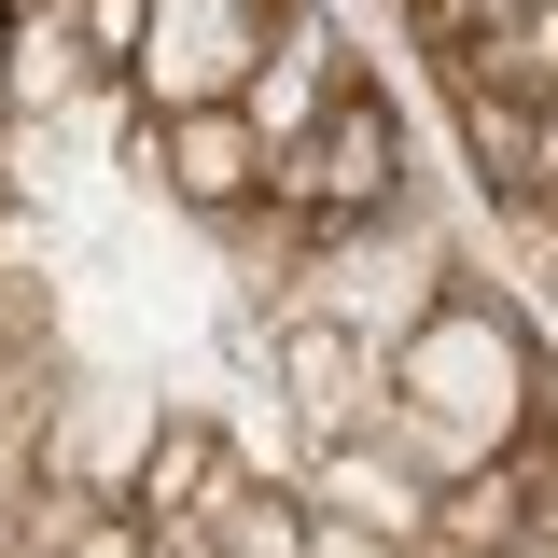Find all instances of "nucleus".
<instances>
[{"mask_svg": "<svg viewBox=\"0 0 558 558\" xmlns=\"http://www.w3.org/2000/svg\"><path fill=\"white\" fill-rule=\"evenodd\" d=\"M531 418H545V349L517 336V307H488L475 279H447L405 336H391V405H377V447H391V461H418V475L447 488V475H475V461H502Z\"/></svg>", "mask_w": 558, "mask_h": 558, "instance_id": "1", "label": "nucleus"}, {"mask_svg": "<svg viewBox=\"0 0 558 558\" xmlns=\"http://www.w3.org/2000/svg\"><path fill=\"white\" fill-rule=\"evenodd\" d=\"M405 182H418V140H405V112H391V84H377V70H349L336 98L279 140L266 209H252V223H279V238H293V266H307V252L349 238V223H391Z\"/></svg>", "mask_w": 558, "mask_h": 558, "instance_id": "2", "label": "nucleus"}, {"mask_svg": "<svg viewBox=\"0 0 558 558\" xmlns=\"http://www.w3.org/2000/svg\"><path fill=\"white\" fill-rule=\"evenodd\" d=\"M126 154L140 182H168V209H196V223H252L266 209V126L238 112V98H196V112H126Z\"/></svg>", "mask_w": 558, "mask_h": 558, "instance_id": "3", "label": "nucleus"}, {"mask_svg": "<svg viewBox=\"0 0 558 558\" xmlns=\"http://www.w3.org/2000/svg\"><path fill=\"white\" fill-rule=\"evenodd\" d=\"M279 0H154L140 14V57H126V98L140 112H196V98H238L252 57H266Z\"/></svg>", "mask_w": 558, "mask_h": 558, "instance_id": "4", "label": "nucleus"}, {"mask_svg": "<svg viewBox=\"0 0 558 558\" xmlns=\"http://www.w3.org/2000/svg\"><path fill=\"white\" fill-rule=\"evenodd\" d=\"M279 405L307 418V447H349V433H377L391 405V349L322 322V307H279Z\"/></svg>", "mask_w": 558, "mask_h": 558, "instance_id": "5", "label": "nucleus"}, {"mask_svg": "<svg viewBox=\"0 0 558 558\" xmlns=\"http://www.w3.org/2000/svg\"><path fill=\"white\" fill-rule=\"evenodd\" d=\"M349 28H336V0H279V28H266V57H252V84H238V112H252V126H266V154L293 126H307V112H322V98H336L349 84Z\"/></svg>", "mask_w": 558, "mask_h": 558, "instance_id": "6", "label": "nucleus"}, {"mask_svg": "<svg viewBox=\"0 0 558 558\" xmlns=\"http://www.w3.org/2000/svg\"><path fill=\"white\" fill-rule=\"evenodd\" d=\"M223 475H238V447H223L209 418H154L112 502H126L140 531H182V545H196V531H209V502H223Z\"/></svg>", "mask_w": 558, "mask_h": 558, "instance_id": "7", "label": "nucleus"}, {"mask_svg": "<svg viewBox=\"0 0 558 558\" xmlns=\"http://www.w3.org/2000/svg\"><path fill=\"white\" fill-rule=\"evenodd\" d=\"M447 112H461V168L488 209L531 196V154H545V84H502V70H447Z\"/></svg>", "mask_w": 558, "mask_h": 558, "instance_id": "8", "label": "nucleus"}, {"mask_svg": "<svg viewBox=\"0 0 558 558\" xmlns=\"http://www.w3.org/2000/svg\"><path fill=\"white\" fill-rule=\"evenodd\" d=\"M418 502H433V475H418V461H391L377 433H349V447H322V461H307V517H336V531L418 545Z\"/></svg>", "mask_w": 558, "mask_h": 558, "instance_id": "9", "label": "nucleus"}, {"mask_svg": "<svg viewBox=\"0 0 558 558\" xmlns=\"http://www.w3.org/2000/svg\"><path fill=\"white\" fill-rule=\"evenodd\" d=\"M14 28V126H57V112H84L112 70L84 57V28H70V0H14L0 14Z\"/></svg>", "mask_w": 558, "mask_h": 558, "instance_id": "10", "label": "nucleus"}, {"mask_svg": "<svg viewBox=\"0 0 558 558\" xmlns=\"http://www.w3.org/2000/svg\"><path fill=\"white\" fill-rule=\"evenodd\" d=\"M140 14H154V0H70V28H84V57L112 70V84H126V57H140Z\"/></svg>", "mask_w": 558, "mask_h": 558, "instance_id": "11", "label": "nucleus"}, {"mask_svg": "<svg viewBox=\"0 0 558 558\" xmlns=\"http://www.w3.org/2000/svg\"><path fill=\"white\" fill-rule=\"evenodd\" d=\"M57 558H140V517H126V502H112V517H84V531H70Z\"/></svg>", "mask_w": 558, "mask_h": 558, "instance_id": "12", "label": "nucleus"}, {"mask_svg": "<svg viewBox=\"0 0 558 558\" xmlns=\"http://www.w3.org/2000/svg\"><path fill=\"white\" fill-rule=\"evenodd\" d=\"M307 558H405V545H377V531H336V517H307Z\"/></svg>", "mask_w": 558, "mask_h": 558, "instance_id": "13", "label": "nucleus"}, {"mask_svg": "<svg viewBox=\"0 0 558 558\" xmlns=\"http://www.w3.org/2000/svg\"><path fill=\"white\" fill-rule=\"evenodd\" d=\"M140 558H209V545H182V531H140Z\"/></svg>", "mask_w": 558, "mask_h": 558, "instance_id": "14", "label": "nucleus"}, {"mask_svg": "<svg viewBox=\"0 0 558 558\" xmlns=\"http://www.w3.org/2000/svg\"><path fill=\"white\" fill-rule=\"evenodd\" d=\"M0 126H14V28H0Z\"/></svg>", "mask_w": 558, "mask_h": 558, "instance_id": "15", "label": "nucleus"}, {"mask_svg": "<svg viewBox=\"0 0 558 558\" xmlns=\"http://www.w3.org/2000/svg\"><path fill=\"white\" fill-rule=\"evenodd\" d=\"M502 558H558V545H545V531H517V545H502Z\"/></svg>", "mask_w": 558, "mask_h": 558, "instance_id": "16", "label": "nucleus"}, {"mask_svg": "<svg viewBox=\"0 0 558 558\" xmlns=\"http://www.w3.org/2000/svg\"><path fill=\"white\" fill-rule=\"evenodd\" d=\"M0 14H14V0H0Z\"/></svg>", "mask_w": 558, "mask_h": 558, "instance_id": "17", "label": "nucleus"}]
</instances>
